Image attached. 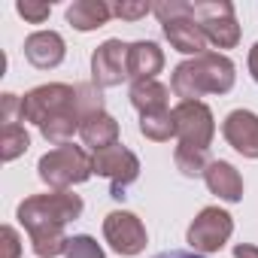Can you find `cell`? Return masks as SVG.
<instances>
[{"label":"cell","mask_w":258,"mask_h":258,"mask_svg":"<svg viewBox=\"0 0 258 258\" xmlns=\"http://www.w3.org/2000/svg\"><path fill=\"white\" fill-rule=\"evenodd\" d=\"M234 61L219 52H204L198 58H188L176 64L170 76V88L182 100H201L207 94H228L234 88Z\"/></svg>","instance_id":"cell-1"},{"label":"cell","mask_w":258,"mask_h":258,"mask_svg":"<svg viewBox=\"0 0 258 258\" xmlns=\"http://www.w3.org/2000/svg\"><path fill=\"white\" fill-rule=\"evenodd\" d=\"M19 222L25 225L28 234H40V231H64L67 222L82 216V198L73 191H46V195H34L28 201L19 204L16 210Z\"/></svg>","instance_id":"cell-2"},{"label":"cell","mask_w":258,"mask_h":258,"mask_svg":"<svg viewBox=\"0 0 258 258\" xmlns=\"http://www.w3.org/2000/svg\"><path fill=\"white\" fill-rule=\"evenodd\" d=\"M37 173L52 191H70V185H79L94 173V161L82 146L67 143V146L46 152L37 161Z\"/></svg>","instance_id":"cell-3"},{"label":"cell","mask_w":258,"mask_h":258,"mask_svg":"<svg viewBox=\"0 0 258 258\" xmlns=\"http://www.w3.org/2000/svg\"><path fill=\"white\" fill-rule=\"evenodd\" d=\"M191 19L201 25L207 43H213L216 49H234L240 43V25L234 16V4H228V0L191 4Z\"/></svg>","instance_id":"cell-4"},{"label":"cell","mask_w":258,"mask_h":258,"mask_svg":"<svg viewBox=\"0 0 258 258\" xmlns=\"http://www.w3.org/2000/svg\"><path fill=\"white\" fill-rule=\"evenodd\" d=\"M173 124H176L179 146L210 149V143L216 137V118L204 100H179L173 106Z\"/></svg>","instance_id":"cell-5"},{"label":"cell","mask_w":258,"mask_h":258,"mask_svg":"<svg viewBox=\"0 0 258 258\" xmlns=\"http://www.w3.org/2000/svg\"><path fill=\"white\" fill-rule=\"evenodd\" d=\"M234 234V219L231 213H225L222 207H204L195 222L185 231V243L191 246V252L198 255H213L219 252Z\"/></svg>","instance_id":"cell-6"},{"label":"cell","mask_w":258,"mask_h":258,"mask_svg":"<svg viewBox=\"0 0 258 258\" xmlns=\"http://www.w3.org/2000/svg\"><path fill=\"white\" fill-rule=\"evenodd\" d=\"M76 109V85H64V82H49V85H37L22 97V121L31 124H43L58 112Z\"/></svg>","instance_id":"cell-7"},{"label":"cell","mask_w":258,"mask_h":258,"mask_svg":"<svg viewBox=\"0 0 258 258\" xmlns=\"http://www.w3.org/2000/svg\"><path fill=\"white\" fill-rule=\"evenodd\" d=\"M91 161H94V173L109 179V198H115V201H121L124 188L137 182V176H140V158L131 149H124L121 143L94 152Z\"/></svg>","instance_id":"cell-8"},{"label":"cell","mask_w":258,"mask_h":258,"mask_svg":"<svg viewBox=\"0 0 258 258\" xmlns=\"http://www.w3.org/2000/svg\"><path fill=\"white\" fill-rule=\"evenodd\" d=\"M103 240L109 243L112 252L131 258V255H140V252L146 249L149 234H146L143 222H140L134 213H127V210H112V213H106V219H103Z\"/></svg>","instance_id":"cell-9"},{"label":"cell","mask_w":258,"mask_h":258,"mask_svg":"<svg viewBox=\"0 0 258 258\" xmlns=\"http://www.w3.org/2000/svg\"><path fill=\"white\" fill-rule=\"evenodd\" d=\"M127 79V43L106 40L91 55V82L97 88H115Z\"/></svg>","instance_id":"cell-10"},{"label":"cell","mask_w":258,"mask_h":258,"mask_svg":"<svg viewBox=\"0 0 258 258\" xmlns=\"http://www.w3.org/2000/svg\"><path fill=\"white\" fill-rule=\"evenodd\" d=\"M222 137L243 158H258V115L249 109H234L222 121Z\"/></svg>","instance_id":"cell-11"},{"label":"cell","mask_w":258,"mask_h":258,"mask_svg":"<svg viewBox=\"0 0 258 258\" xmlns=\"http://www.w3.org/2000/svg\"><path fill=\"white\" fill-rule=\"evenodd\" d=\"M64 55H67V46H64V37L58 31H34L25 40V58L40 70L58 67L64 61Z\"/></svg>","instance_id":"cell-12"},{"label":"cell","mask_w":258,"mask_h":258,"mask_svg":"<svg viewBox=\"0 0 258 258\" xmlns=\"http://www.w3.org/2000/svg\"><path fill=\"white\" fill-rule=\"evenodd\" d=\"M161 31H164V37H167V43H170L176 52H182V55L198 58V55L207 52V37H204L201 25H198L191 16H185V19H170V22L161 25Z\"/></svg>","instance_id":"cell-13"},{"label":"cell","mask_w":258,"mask_h":258,"mask_svg":"<svg viewBox=\"0 0 258 258\" xmlns=\"http://www.w3.org/2000/svg\"><path fill=\"white\" fill-rule=\"evenodd\" d=\"M161 67H164V52L158 49V43L137 40L127 46V79H134V82L155 79Z\"/></svg>","instance_id":"cell-14"},{"label":"cell","mask_w":258,"mask_h":258,"mask_svg":"<svg viewBox=\"0 0 258 258\" xmlns=\"http://www.w3.org/2000/svg\"><path fill=\"white\" fill-rule=\"evenodd\" d=\"M204 182H207L210 195H216L225 204L243 201V176L228 161H210V167L204 170Z\"/></svg>","instance_id":"cell-15"},{"label":"cell","mask_w":258,"mask_h":258,"mask_svg":"<svg viewBox=\"0 0 258 258\" xmlns=\"http://www.w3.org/2000/svg\"><path fill=\"white\" fill-rule=\"evenodd\" d=\"M79 137L82 143L91 149V152H100V149H109L118 143V121L103 109V112H94L88 118H82L79 124Z\"/></svg>","instance_id":"cell-16"},{"label":"cell","mask_w":258,"mask_h":258,"mask_svg":"<svg viewBox=\"0 0 258 258\" xmlns=\"http://www.w3.org/2000/svg\"><path fill=\"white\" fill-rule=\"evenodd\" d=\"M131 103L140 115H152V112H167V103H170V88L158 79H143V82H134L131 85Z\"/></svg>","instance_id":"cell-17"},{"label":"cell","mask_w":258,"mask_h":258,"mask_svg":"<svg viewBox=\"0 0 258 258\" xmlns=\"http://www.w3.org/2000/svg\"><path fill=\"white\" fill-rule=\"evenodd\" d=\"M112 19V7L103 0H76L67 7V25H73L76 31H97Z\"/></svg>","instance_id":"cell-18"},{"label":"cell","mask_w":258,"mask_h":258,"mask_svg":"<svg viewBox=\"0 0 258 258\" xmlns=\"http://www.w3.org/2000/svg\"><path fill=\"white\" fill-rule=\"evenodd\" d=\"M79 124H82L79 109H67V112H58V115H52L49 121H43V124H40V134L46 137V143L67 146V143L73 140V134L79 131Z\"/></svg>","instance_id":"cell-19"},{"label":"cell","mask_w":258,"mask_h":258,"mask_svg":"<svg viewBox=\"0 0 258 258\" xmlns=\"http://www.w3.org/2000/svg\"><path fill=\"white\" fill-rule=\"evenodd\" d=\"M140 134H143L146 140H155V143H167L170 137H176L173 109H167V112H152V115H140Z\"/></svg>","instance_id":"cell-20"},{"label":"cell","mask_w":258,"mask_h":258,"mask_svg":"<svg viewBox=\"0 0 258 258\" xmlns=\"http://www.w3.org/2000/svg\"><path fill=\"white\" fill-rule=\"evenodd\" d=\"M173 161H176V170L182 176H204V170L210 167L207 149H191V146H176Z\"/></svg>","instance_id":"cell-21"},{"label":"cell","mask_w":258,"mask_h":258,"mask_svg":"<svg viewBox=\"0 0 258 258\" xmlns=\"http://www.w3.org/2000/svg\"><path fill=\"white\" fill-rule=\"evenodd\" d=\"M31 146V137L25 131V124H10L4 127V137H0V158L4 161H16L19 155H25Z\"/></svg>","instance_id":"cell-22"},{"label":"cell","mask_w":258,"mask_h":258,"mask_svg":"<svg viewBox=\"0 0 258 258\" xmlns=\"http://www.w3.org/2000/svg\"><path fill=\"white\" fill-rule=\"evenodd\" d=\"M76 109L82 118L94 115V112H103V94L94 82H79L76 85Z\"/></svg>","instance_id":"cell-23"},{"label":"cell","mask_w":258,"mask_h":258,"mask_svg":"<svg viewBox=\"0 0 258 258\" xmlns=\"http://www.w3.org/2000/svg\"><path fill=\"white\" fill-rule=\"evenodd\" d=\"M64 258H103V246L88 234H73L67 240Z\"/></svg>","instance_id":"cell-24"},{"label":"cell","mask_w":258,"mask_h":258,"mask_svg":"<svg viewBox=\"0 0 258 258\" xmlns=\"http://www.w3.org/2000/svg\"><path fill=\"white\" fill-rule=\"evenodd\" d=\"M152 13V4H143V0H118V4H112V16L115 19H124V22H137L143 16Z\"/></svg>","instance_id":"cell-25"},{"label":"cell","mask_w":258,"mask_h":258,"mask_svg":"<svg viewBox=\"0 0 258 258\" xmlns=\"http://www.w3.org/2000/svg\"><path fill=\"white\" fill-rule=\"evenodd\" d=\"M152 13L158 16V22H170V19H185L191 16V4L185 0H164V4H152Z\"/></svg>","instance_id":"cell-26"},{"label":"cell","mask_w":258,"mask_h":258,"mask_svg":"<svg viewBox=\"0 0 258 258\" xmlns=\"http://www.w3.org/2000/svg\"><path fill=\"white\" fill-rule=\"evenodd\" d=\"M16 13H19L25 22H31V25H43V22L49 19V13H52V4H37V0H19V4H16Z\"/></svg>","instance_id":"cell-27"},{"label":"cell","mask_w":258,"mask_h":258,"mask_svg":"<svg viewBox=\"0 0 258 258\" xmlns=\"http://www.w3.org/2000/svg\"><path fill=\"white\" fill-rule=\"evenodd\" d=\"M0 246H4V258H19L22 255V237H19V231L13 228V225H4L0 228Z\"/></svg>","instance_id":"cell-28"},{"label":"cell","mask_w":258,"mask_h":258,"mask_svg":"<svg viewBox=\"0 0 258 258\" xmlns=\"http://www.w3.org/2000/svg\"><path fill=\"white\" fill-rule=\"evenodd\" d=\"M19 121H22V97L4 94V127L19 124Z\"/></svg>","instance_id":"cell-29"},{"label":"cell","mask_w":258,"mask_h":258,"mask_svg":"<svg viewBox=\"0 0 258 258\" xmlns=\"http://www.w3.org/2000/svg\"><path fill=\"white\" fill-rule=\"evenodd\" d=\"M234 258H258V246H252V243H237V246H234Z\"/></svg>","instance_id":"cell-30"},{"label":"cell","mask_w":258,"mask_h":258,"mask_svg":"<svg viewBox=\"0 0 258 258\" xmlns=\"http://www.w3.org/2000/svg\"><path fill=\"white\" fill-rule=\"evenodd\" d=\"M155 258H207V255H198V252H185V249H170V252H158Z\"/></svg>","instance_id":"cell-31"},{"label":"cell","mask_w":258,"mask_h":258,"mask_svg":"<svg viewBox=\"0 0 258 258\" xmlns=\"http://www.w3.org/2000/svg\"><path fill=\"white\" fill-rule=\"evenodd\" d=\"M249 73H252V79L258 82V43L249 49Z\"/></svg>","instance_id":"cell-32"}]
</instances>
